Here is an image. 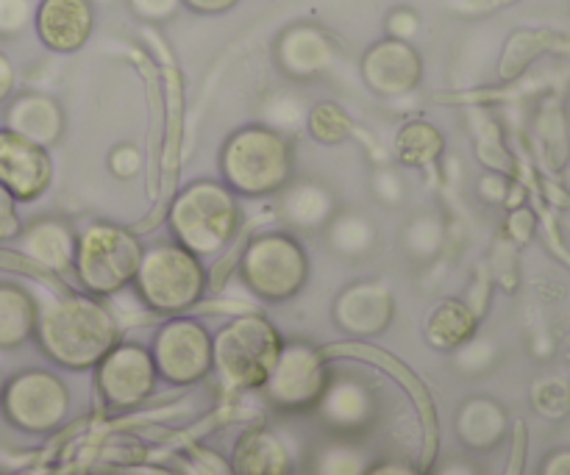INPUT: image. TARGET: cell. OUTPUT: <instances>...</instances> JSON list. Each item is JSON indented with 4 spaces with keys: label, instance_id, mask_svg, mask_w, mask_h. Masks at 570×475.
I'll use <instances>...</instances> for the list:
<instances>
[{
    "label": "cell",
    "instance_id": "cell-31",
    "mask_svg": "<svg viewBox=\"0 0 570 475\" xmlns=\"http://www.w3.org/2000/svg\"><path fill=\"white\" fill-rule=\"evenodd\" d=\"M371 195L384 209H401L410 198V187H406V178L401 176L399 167L384 165L371 172Z\"/></svg>",
    "mask_w": 570,
    "mask_h": 475
},
{
    "label": "cell",
    "instance_id": "cell-32",
    "mask_svg": "<svg viewBox=\"0 0 570 475\" xmlns=\"http://www.w3.org/2000/svg\"><path fill=\"white\" fill-rule=\"evenodd\" d=\"M534 409L546 417H560L566 415L570 406V393L562 382L551 378V382H540L538 387L532 389Z\"/></svg>",
    "mask_w": 570,
    "mask_h": 475
},
{
    "label": "cell",
    "instance_id": "cell-16",
    "mask_svg": "<svg viewBox=\"0 0 570 475\" xmlns=\"http://www.w3.org/2000/svg\"><path fill=\"white\" fill-rule=\"evenodd\" d=\"M92 0H39L33 28L39 42L53 53H76L92 37Z\"/></svg>",
    "mask_w": 570,
    "mask_h": 475
},
{
    "label": "cell",
    "instance_id": "cell-41",
    "mask_svg": "<svg viewBox=\"0 0 570 475\" xmlns=\"http://www.w3.org/2000/svg\"><path fill=\"white\" fill-rule=\"evenodd\" d=\"M181 3L198 14H223V11L234 9L239 0H181Z\"/></svg>",
    "mask_w": 570,
    "mask_h": 475
},
{
    "label": "cell",
    "instance_id": "cell-2",
    "mask_svg": "<svg viewBox=\"0 0 570 475\" xmlns=\"http://www.w3.org/2000/svg\"><path fill=\"white\" fill-rule=\"evenodd\" d=\"M170 239L198 259H217L239 239L243 204L217 178H195L184 184L167 215Z\"/></svg>",
    "mask_w": 570,
    "mask_h": 475
},
{
    "label": "cell",
    "instance_id": "cell-18",
    "mask_svg": "<svg viewBox=\"0 0 570 475\" xmlns=\"http://www.w3.org/2000/svg\"><path fill=\"white\" fill-rule=\"evenodd\" d=\"M39 148H53L65 137V109L56 98L42 92H22L6 109V126Z\"/></svg>",
    "mask_w": 570,
    "mask_h": 475
},
{
    "label": "cell",
    "instance_id": "cell-6",
    "mask_svg": "<svg viewBox=\"0 0 570 475\" xmlns=\"http://www.w3.org/2000/svg\"><path fill=\"white\" fill-rule=\"evenodd\" d=\"M137 234L109 220H95L76 234L72 273L87 295L115 298L134 284L142 259Z\"/></svg>",
    "mask_w": 570,
    "mask_h": 475
},
{
    "label": "cell",
    "instance_id": "cell-26",
    "mask_svg": "<svg viewBox=\"0 0 570 475\" xmlns=\"http://www.w3.org/2000/svg\"><path fill=\"white\" fill-rule=\"evenodd\" d=\"M39 306L17 284H0V348H14L37 331Z\"/></svg>",
    "mask_w": 570,
    "mask_h": 475
},
{
    "label": "cell",
    "instance_id": "cell-8",
    "mask_svg": "<svg viewBox=\"0 0 570 475\" xmlns=\"http://www.w3.org/2000/svg\"><path fill=\"white\" fill-rule=\"evenodd\" d=\"M328 382H332L328 356L312 343L289 339L282 345V354L259 393L273 409L295 415V412L317 409Z\"/></svg>",
    "mask_w": 570,
    "mask_h": 475
},
{
    "label": "cell",
    "instance_id": "cell-34",
    "mask_svg": "<svg viewBox=\"0 0 570 475\" xmlns=\"http://www.w3.org/2000/svg\"><path fill=\"white\" fill-rule=\"evenodd\" d=\"M106 165H109V172L115 178L131 181V178L142 170V154H139V148L134 142H122L117 145V148H111Z\"/></svg>",
    "mask_w": 570,
    "mask_h": 475
},
{
    "label": "cell",
    "instance_id": "cell-14",
    "mask_svg": "<svg viewBox=\"0 0 570 475\" xmlns=\"http://www.w3.org/2000/svg\"><path fill=\"white\" fill-rule=\"evenodd\" d=\"M53 181L48 148L28 142L20 133L0 128V189L20 204H31Z\"/></svg>",
    "mask_w": 570,
    "mask_h": 475
},
{
    "label": "cell",
    "instance_id": "cell-42",
    "mask_svg": "<svg viewBox=\"0 0 570 475\" xmlns=\"http://www.w3.org/2000/svg\"><path fill=\"white\" fill-rule=\"evenodd\" d=\"M540 475H570V448L557 451L549 459L543 462V471Z\"/></svg>",
    "mask_w": 570,
    "mask_h": 475
},
{
    "label": "cell",
    "instance_id": "cell-11",
    "mask_svg": "<svg viewBox=\"0 0 570 475\" xmlns=\"http://www.w3.org/2000/svg\"><path fill=\"white\" fill-rule=\"evenodd\" d=\"M6 409L14 426L26 432H53L70 412V393L53 373L28 370L11 382Z\"/></svg>",
    "mask_w": 570,
    "mask_h": 475
},
{
    "label": "cell",
    "instance_id": "cell-24",
    "mask_svg": "<svg viewBox=\"0 0 570 475\" xmlns=\"http://www.w3.org/2000/svg\"><path fill=\"white\" fill-rule=\"evenodd\" d=\"M507 412L493 398H471L456 412V437L471 451H493L507 437Z\"/></svg>",
    "mask_w": 570,
    "mask_h": 475
},
{
    "label": "cell",
    "instance_id": "cell-27",
    "mask_svg": "<svg viewBox=\"0 0 570 475\" xmlns=\"http://www.w3.org/2000/svg\"><path fill=\"white\" fill-rule=\"evenodd\" d=\"M445 245V220L440 211L423 209L406 220L401 231V250L415 265H429L443 254Z\"/></svg>",
    "mask_w": 570,
    "mask_h": 475
},
{
    "label": "cell",
    "instance_id": "cell-5",
    "mask_svg": "<svg viewBox=\"0 0 570 475\" xmlns=\"http://www.w3.org/2000/svg\"><path fill=\"white\" fill-rule=\"evenodd\" d=\"M282 345V334L265 315H239L212 334V373L228 389H262Z\"/></svg>",
    "mask_w": 570,
    "mask_h": 475
},
{
    "label": "cell",
    "instance_id": "cell-13",
    "mask_svg": "<svg viewBox=\"0 0 570 475\" xmlns=\"http://www.w3.org/2000/svg\"><path fill=\"white\" fill-rule=\"evenodd\" d=\"M362 78L379 98H404L423 81V59L404 39H379L362 56Z\"/></svg>",
    "mask_w": 570,
    "mask_h": 475
},
{
    "label": "cell",
    "instance_id": "cell-29",
    "mask_svg": "<svg viewBox=\"0 0 570 475\" xmlns=\"http://www.w3.org/2000/svg\"><path fill=\"white\" fill-rule=\"evenodd\" d=\"M304 131H309V137L321 145H343L354 133V120H351L343 106L326 100V103L312 106Z\"/></svg>",
    "mask_w": 570,
    "mask_h": 475
},
{
    "label": "cell",
    "instance_id": "cell-12",
    "mask_svg": "<svg viewBox=\"0 0 570 475\" xmlns=\"http://www.w3.org/2000/svg\"><path fill=\"white\" fill-rule=\"evenodd\" d=\"M395 293L382 278H360L337 293L332 304V320L343 334L356 339L382 337L395 320Z\"/></svg>",
    "mask_w": 570,
    "mask_h": 475
},
{
    "label": "cell",
    "instance_id": "cell-37",
    "mask_svg": "<svg viewBox=\"0 0 570 475\" xmlns=\"http://www.w3.org/2000/svg\"><path fill=\"white\" fill-rule=\"evenodd\" d=\"M14 204L17 200L6 189H0V243L20 234V220H17Z\"/></svg>",
    "mask_w": 570,
    "mask_h": 475
},
{
    "label": "cell",
    "instance_id": "cell-38",
    "mask_svg": "<svg viewBox=\"0 0 570 475\" xmlns=\"http://www.w3.org/2000/svg\"><path fill=\"white\" fill-rule=\"evenodd\" d=\"M365 475H429V473L406 459H382V462H371V467H367Z\"/></svg>",
    "mask_w": 570,
    "mask_h": 475
},
{
    "label": "cell",
    "instance_id": "cell-28",
    "mask_svg": "<svg viewBox=\"0 0 570 475\" xmlns=\"http://www.w3.org/2000/svg\"><path fill=\"white\" fill-rule=\"evenodd\" d=\"M306 117H309V106L298 98L295 92H276L262 103V126L273 128V131L284 133V137H295L306 128Z\"/></svg>",
    "mask_w": 570,
    "mask_h": 475
},
{
    "label": "cell",
    "instance_id": "cell-9",
    "mask_svg": "<svg viewBox=\"0 0 570 475\" xmlns=\"http://www.w3.org/2000/svg\"><path fill=\"white\" fill-rule=\"evenodd\" d=\"M150 356L159 378L173 387H193L212 373V334L200 320L187 315L170 317L156 331Z\"/></svg>",
    "mask_w": 570,
    "mask_h": 475
},
{
    "label": "cell",
    "instance_id": "cell-43",
    "mask_svg": "<svg viewBox=\"0 0 570 475\" xmlns=\"http://www.w3.org/2000/svg\"><path fill=\"white\" fill-rule=\"evenodd\" d=\"M434 475H479V471L473 465H468V462L449 459V462H443V465L438 467V473H434Z\"/></svg>",
    "mask_w": 570,
    "mask_h": 475
},
{
    "label": "cell",
    "instance_id": "cell-40",
    "mask_svg": "<svg viewBox=\"0 0 570 475\" xmlns=\"http://www.w3.org/2000/svg\"><path fill=\"white\" fill-rule=\"evenodd\" d=\"M14 83H17L14 65H11V61H9V56L0 53V103L11 100V92H14Z\"/></svg>",
    "mask_w": 570,
    "mask_h": 475
},
{
    "label": "cell",
    "instance_id": "cell-15",
    "mask_svg": "<svg viewBox=\"0 0 570 475\" xmlns=\"http://www.w3.org/2000/svg\"><path fill=\"white\" fill-rule=\"evenodd\" d=\"M278 198V217L295 237H317L337 215L340 204L334 189L317 178H293Z\"/></svg>",
    "mask_w": 570,
    "mask_h": 475
},
{
    "label": "cell",
    "instance_id": "cell-1",
    "mask_svg": "<svg viewBox=\"0 0 570 475\" xmlns=\"http://www.w3.org/2000/svg\"><path fill=\"white\" fill-rule=\"evenodd\" d=\"M39 345L65 370H95L120 343V323L104 298L70 293L50 300L37 315Z\"/></svg>",
    "mask_w": 570,
    "mask_h": 475
},
{
    "label": "cell",
    "instance_id": "cell-25",
    "mask_svg": "<svg viewBox=\"0 0 570 475\" xmlns=\"http://www.w3.org/2000/svg\"><path fill=\"white\" fill-rule=\"evenodd\" d=\"M393 154L399 167L426 170L434 167L445 154V137L429 120H410L399 128L393 142Z\"/></svg>",
    "mask_w": 570,
    "mask_h": 475
},
{
    "label": "cell",
    "instance_id": "cell-39",
    "mask_svg": "<svg viewBox=\"0 0 570 475\" xmlns=\"http://www.w3.org/2000/svg\"><path fill=\"white\" fill-rule=\"evenodd\" d=\"M479 192H482L484 200H490V204H504L507 200V184L501 176H488L479 181Z\"/></svg>",
    "mask_w": 570,
    "mask_h": 475
},
{
    "label": "cell",
    "instance_id": "cell-22",
    "mask_svg": "<svg viewBox=\"0 0 570 475\" xmlns=\"http://www.w3.org/2000/svg\"><path fill=\"white\" fill-rule=\"evenodd\" d=\"M293 454L287 443L271 428H250L237 439L234 448V473L237 475H293Z\"/></svg>",
    "mask_w": 570,
    "mask_h": 475
},
{
    "label": "cell",
    "instance_id": "cell-17",
    "mask_svg": "<svg viewBox=\"0 0 570 475\" xmlns=\"http://www.w3.org/2000/svg\"><path fill=\"white\" fill-rule=\"evenodd\" d=\"M334 56L337 50H334L332 37L306 22L287 28L276 42L278 67L293 81H315L326 76L334 65Z\"/></svg>",
    "mask_w": 570,
    "mask_h": 475
},
{
    "label": "cell",
    "instance_id": "cell-36",
    "mask_svg": "<svg viewBox=\"0 0 570 475\" xmlns=\"http://www.w3.org/2000/svg\"><path fill=\"white\" fill-rule=\"evenodd\" d=\"M387 28H390V37L410 42V39L417 33V28H421V17H417L415 11H410V9H399V11H393V14H390Z\"/></svg>",
    "mask_w": 570,
    "mask_h": 475
},
{
    "label": "cell",
    "instance_id": "cell-21",
    "mask_svg": "<svg viewBox=\"0 0 570 475\" xmlns=\"http://www.w3.org/2000/svg\"><path fill=\"white\" fill-rule=\"evenodd\" d=\"M423 339L432 345L434 350L443 354H456L465 343H471L479 331L476 311L460 298H443L426 311L423 317Z\"/></svg>",
    "mask_w": 570,
    "mask_h": 475
},
{
    "label": "cell",
    "instance_id": "cell-44",
    "mask_svg": "<svg viewBox=\"0 0 570 475\" xmlns=\"http://www.w3.org/2000/svg\"><path fill=\"white\" fill-rule=\"evenodd\" d=\"M518 220H527V226H534V220L529 211H518ZM518 220H515V215H512V226H518ZM518 228H512V234ZM529 237H532V228H521V237H518V243H527Z\"/></svg>",
    "mask_w": 570,
    "mask_h": 475
},
{
    "label": "cell",
    "instance_id": "cell-3",
    "mask_svg": "<svg viewBox=\"0 0 570 475\" xmlns=\"http://www.w3.org/2000/svg\"><path fill=\"white\" fill-rule=\"evenodd\" d=\"M217 170L239 198H273L295 178L293 139L262 122L239 126L223 142Z\"/></svg>",
    "mask_w": 570,
    "mask_h": 475
},
{
    "label": "cell",
    "instance_id": "cell-19",
    "mask_svg": "<svg viewBox=\"0 0 570 475\" xmlns=\"http://www.w3.org/2000/svg\"><path fill=\"white\" fill-rule=\"evenodd\" d=\"M76 228L61 217H39L31 226L20 228L17 245L33 265L50 273H70L76 256Z\"/></svg>",
    "mask_w": 570,
    "mask_h": 475
},
{
    "label": "cell",
    "instance_id": "cell-7",
    "mask_svg": "<svg viewBox=\"0 0 570 475\" xmlns=\"http://www.w3.org/2000/svg\"><path fill=\"white\" fill-rule=\"evenodd\" d=\"M312 276V261L301 237L287 228L262 231L239 256V281L265 304H287L298 298Z\"/></svg>",
    "mask_w": 570,
    "mask_h": 475
},
{
    "label": "cell",
    "instance_id": "cell-35",
    "mask_svg": "<svg viewBox=\"0 0 570 475\" xmlns=\"http://www.w3.org/2000/svg\"><path fill=\"white\" fill-rule=\"evenodd\" d=\"M134 14L145 22H165L178 11L181 0H128Z\"/></svg>",
    "mask_w": 570,
    "mask_h": 475
},
{
    "label": "cell",
    "instance_id": "cell-30",
    "mask_svg": "<svg viewBox=\"0 0 570 475\" xmlns=\"http://www.w3.org/2000/svg\"><path fill=\"white\" fill-rule=\"evenodd\" d=\"M371 459L362 448H356L348 439L323 445L312 459V475H365Z\"/></svg>",
    "mask_w": 570,
    "mask_h": 475
},
{
    "label": "cell",
    "instance_id": "cell-10",
    "mask_svg": "<svg viewBox=\"0 0 570 475\" xmlns=\"http://www.w3.org/2000/svg\"><path fill=\"white\" fill-rule=\"evenodd\" d=\"M100 400L109 409H137L154 395L159 373L148 345L117 343L95 367Z\"/></svg>",
    "mask_w": 570,
    "mask_h": 475
},
{
    "label": "cell",
    "instance_id": "cell-23",
    "mask_svg": "<svg viewBox=\"0 0 570 475\" xmlns=\"http://www.w3.org/2000/svg\"><path fill=\"white\" fill-rule=\"evenodd\" d=\"M326 248L345 261H362L376 254L379 226L371 215L360 209H337L326 228H323Z\"/></svg>",
    "mask_w": 570,
    "mask_h": 475
},
{
    "label": "cell",
    "instance_id": "cell-4",
    "mask_svg": "<svg viewBox=\"0 0 570 475\" xmlns=\"http://www.w3.org/2000/svg\"><path fill=\"white\" fill-rule=\"evenodd\" d=\"M131 289L150 315L178 317L193 311L204 300L209 289V273L204 259L170 239L142 250Z\"/></svg>",
    "mask_w": 570,
    "mask_h": 475
},
{
    "label": "cell",
    "instance_id": "cell-20",
    "mask_svg": "<svg viewBox=\"0 0 570 475\" xmlns=\"http://www.w3.org/2000/svg\"><path fill=\"white\" fill-rule=\"evenodd\" d=\"M323 423L337 434H356L376 417V398L356 378H332L317 404Z\"/></svg>",
    "mask_w": 570,
    "mask_h": 475
},
{
    "label": "cell",
    "instance_id": "cell-33",
    "mask_svg": "<svg viewBox=\"0 0 570 475\" xmlns=\"http://www.w3.org/2000/svg\"><path fill=\"white\" fill-rule=\"evenodd\" d=\"M33 20L31 0H0V37L11 39L26 31L28 22Z\"/></svg>",
    "mask_w": 570,
    "mask_h": 475
}]
</instances>
